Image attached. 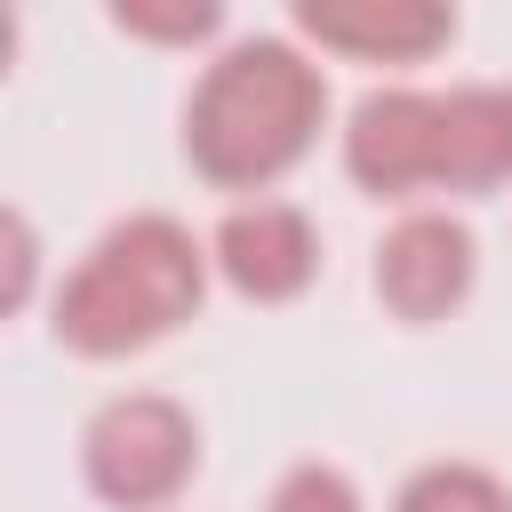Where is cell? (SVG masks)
I'll list each match as a JSON object with an SVG mask.
<instances>
[{
    "instance_id": "cell-6",
    "label": "cell",
    "mask_w": 512,
    "mask_h": 512,
    "mask_svg": "<svg viewBox=\"0 0 512 512\" xmlns=\"http://www.w3.org/2000/svg\"><path fill=\"white\" fill-rule=\"evenodd\" d=\"M472 272H480V248L440 208H416V216H400L376 240V296H384V312H400L416 328L424 320H448L472 296Z\"/></svg>"
},
{
    "instance_id": "cell-7",
    "label": "cell",
    "mask_w": 512,
    "mask_h": 512,
    "mask_svg": "<svg viewBox=\"0 0 512 512\" xmlns=\"http://www.w3.org/2000/svg\"><path fill=\"white\" fill-rule=\"evenodd\" d=\"M296 32L320 40L328 56L424 64L432 48L456 40V8H440V0H296Z\"/></svg>"
},
{
    "instance_id": "cell-8",
    "label": "cell",
    "mask_w": 512,
    "mask_h": 512,
    "mask_svg": "<svg viewBox=\"0 0 512 512\" xmlns=\"http://www.w3.org/2000/svg\"><path fill=\"white\" fill-rule=\"evenodd\" d=\"M512 176V88L440 96V192H496Z\"/></svg>"
},
{
    "instance_id": "cell-10",
    "label": "cell",
    "mask_w": 512,
    "mask_h": 512,
    "mask_svg": "<svg viewBox=\"0 0 512 512\" xmlns=\"http://www.w3.org/2000/svg\"><path fill=\"white\" fill-rule=\"evenodd\" d=\"M112 24L136 32V40H184V48H192V40H208V32L224 24V8H216V0H168V8H160V0H120Z\"/></svg>"
},
{
    "instance_id": "cell-2",
    "label": "cell",
    "mask_w": 512,
    "mask_h": 512,
    "mask_svg": "<svg viewBox=\"0 0 512 512\" xmlns=\"http://www.w3.org/2000/svg\"><path fill=\"white\" fill-rule=\"evenodd\" d=\"M208 240H192L176 216L144 208V216H120L80 264L72 280L56 288V344L80 352V360H128L160 336H176L200 296H208Z\"/></svg>"
},
{
    "instance_id": "cell-3",
    "label": "cell",
    "mask_w": 512,
    "mask_h": 512,
    "mask_svg": "<svg viewBox=\"0 0 512 512\" xmlns=\"http://www.w3.org/2000/svg\"><path fill=\"white\" fill-rule=\"evenodd\" d=\"M80 472L112 512H160L200 472V424L168 392H120L80 432Z\"/></svg>"
},
{
    "instance_id": "cell-9",
    "label": "cell",
    "mask_w": 512,
    "mask_h": 512,
    "mask_svg": "<svg viewBox=\"0 0 512 512\" xmlns=\"http://www.w3.org/2000/svg\"><path fill=\"white\" fill-rule=\"evenodd\" d=\"M392 512H512V496L480 464H424V472H408Z\"/></svg>"
},
{
    "instance_id": "cell-12",
    "label": "cell",
    "mask_w": 512,
    "mask_h": 512,
    "mask_svg": "<svg viewBox=\"0 0 512 512\" xmlns=\"http://www.w3.org/2000/svg\"><path fill=\"white\" fill-rule=\"evenodd\" d=\"M32 296V224L8 208V296L0 304H24Z\"/></svg>"
},
{
    "instance_id": "cell-4",
    "label": "cell",
    "mask_w": 512,
    "mask_h": 512,
    "mask_svg": "<svg viewBox=\"0 0 512 512\" xmlns=\"http://www.w3.org/2000/svg\"><path fill=\"white\" fill-rule=\"evenodd\" d=\"M344 176L376 200L440 192V96L424 88H368L344 120Z\"/></svg>"
},
{
    "instance_id": "cell-1",
    "label": "cell",
    "mask_w": 512,
    "mask_h": 512,
    "mask_svg": "<svg viewBox=\"0 0 512 512\" xmlns=\"http://www.w3.org/2000/svg\"><path fill=\"white\" fill-rule=\"evenodd\" d=\"M320 112H328L320 64L280 32H248L200 72L184 104V160L216 192H264L312 152Z\"/></svg>"
},
{
    "instance_id": "cell-11",
    "label": "cell",
    "mask_w": 512,
    "mask_h": 512,
    "mask_svg": "<svg viewBox=\"0 0 512 512\" xmlns=\"http://www.w3.org/2000/svg\"><path fill=\"white\" fill-rule=\"evenodd\" d=\"M264 512H360V488L336 464H296V472H280Z\"/></svg>"
},
{
    "instance_id": "cell-5",
    "label": "cell",
    "mask_w": 512,
    "mask_h": 512,
    "mask_svg": "<svg viewBox=\"0 0 512 512\" xmlns=\"http://www.w3.org/2000/svg\"><path fill=\"white\" fill-rule=\"evenodd\" d=\"M208 264L224 272L232 296L248 304H288L320 280V232L296 200H240L216 240H208Z\"/></svg>"
}]
</instances>
